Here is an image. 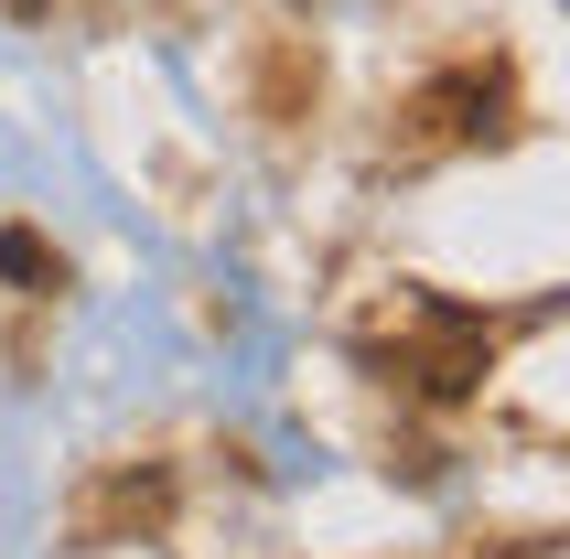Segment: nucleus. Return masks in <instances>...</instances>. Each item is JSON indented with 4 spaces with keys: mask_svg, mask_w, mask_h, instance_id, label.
Returning <instances> with one entry per match:
<instances>
[]
</instances>
